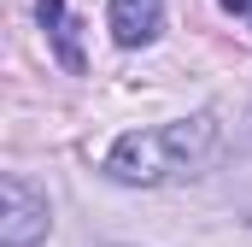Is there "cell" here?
Returning a JSON list of instances; mask_svg holds the SVG:
<instances>
[{
	"label": "cell",
	"instance_id": "6da1fadb",
	"mask_svg": "<svg viewBox=\"0 0 252 247\" xmlns=\"http://www.w3.org/2000/svg\"><path fill=\"white\" fill-rule=\"evenodd\" d=\"M217 153V118L193 112L176 124H153V129H129L124 141L106 153V177L129 188H153L170 177H188Z\"/></svg>",
	"mask_w": 252,
	"mask_h": 247
},
{
	"label": "cell",
	"instance_id": "7a4b0ae2",
	"mask_svg": "<svg viewBox=\"0 0 252 247\" xmlns=\"http://www.w3.org/2000/svg\"><path fill=\"white\" fill-rule=\"evenodd\" d=\"M0 200H6V212H0V247H35L47 242V230H53V206H47V194L35 183H24L18 171L0 183Z\"/></svg>",
	"mask_w": 252,
	"mask_h": 247
},
{
	"label": "cell",
	"instance_id": "3957f363",
	"mask_svg": "<svg viewBox=\"0 0 252 247\" xmlns=\"http://www.w3.org/2000/svg\"><path fill=\"white\" fill-rule=\"evenodd\" d=\"M106 12H112V36H118V47H147V41L158 36V12H164V0H112Z\"/></svg>",
	"mask_w": 252,
	"mask_h": 247
},
{
	"label": "cell",
	"instance_id": "277c9868",
	"mask_svg": "<svg viewBox=\"0 0 252 247\" xmlns=\"http://www.w3.org/2000/svg\"><path fill=\"white\" fill-rule=\"evenodd\" d=\"M35 18H41V30L53 36V47H59V65H64V71H82V41H76V18L64 12V0H41V6H35Z\"/></svg>",
	"mask_w": 252,
	"mask_h": 247
},
{
	"label": "cell",
	"instance_id": "5b68a950",
	"mask_svg": "<svg viewBox=\"0 0 252 247\" xmlns=\"http://www.w3.org/2000/svg\"><path fill=\"white\" fill-rule=\"evenodd\" d=\"M217 6H223V12H241V18L252 24V0H217Z\"/></svg>",
	"mask_w": 252,
	"mask_h": 247
}]
</instances>
